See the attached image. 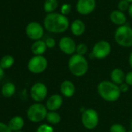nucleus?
<instances>
[{
	"label": "nucleus",
	"instance_id": "f257e3e1",
	"mask_svg": "<svg viewBox=\"0 0 132 132\" xmlns=\"http://www.w3.org/2000/svg\"><path fill=\"white\" fill-rule=\"evenodd\" d=\"M44 27L50 33L61 34L69 29V21L67 16L61 13H48L44 20Z\"/></svg>",
	"mask_w": 132,
	"mask_h": 132
},
{
	"label": "nucleus",
	"instance_id": "f03ea898",
	"mask_svg": "<svg viewBox=\"0 0 132 132\" xmlns=\"http://www.w3.org/2000/svg\"><path fill=\"white\" fill-rule=\"evenodd\" d=\"M99 96L107 102H116L120 97L121 92L119 86L111 81H102L97 86Z\"/></svg>",
	"mask_w": 132,
	"mask_h": 132
},
{
	"label": "nucleus",
	"instance_id": "7ed1b4c3",
	"mask_svg": "<svg viewBox=\"0 0 132 132\" xmlns=\"http://www.w3.org/2000/svg\"><path fill=\"white\" fill-rule=\"evenodd\" d=\"M68 68L74 76L82 77L88 72L89 63L85 56L74 54L69 59Z\"/></svg>",
	"mask_w": 132,
	"mask_h": 132
},
{
	"label": "nucleus",
	"instance_id": "20e7f679",
	"mask_svg": "<svg viewBox=\"0 0 132 132\" xmlns=\"http://www.w3.org/2000/svg\"><path fill=\"white\" fill-rule=\"evenodd\" d=\"M116 43L123 47H132V27L128 25L118 27L114 34Z\"/></svg>",
	"mask_w": 132,
	"mask_h": 132
},
{
	"label": "nucleus",
	"instance_id": "39448f33",
	"mask_svg": "<svg viewBox=\"0 0 132 132\" xmlns=\"http://www.w3.org/2000/svg\"><path fill=\"white\" fill-rule=\"evenodd\" d=\"M47 109L46 106L40 103L32 104L27 110V117L34 123H39L46 119L47 114Z\"/></svg>",
	"mask_w": 132,
	"mask_h": 132
},
{
	"label": "nucleus",
	"instance_id": "423d86ee",
	"mask_svg": "<svg viewBox=\"0 0 132 132\" xmlns=\"http://www.w3.org/2000/svg\"><path fill=\"white\" fill-rule=\"evenodd\" d=\"M81 121L85 128L87 130L95 129L100 122V116L97 111L92 108L86 109L82 113Z\"/></svg>",
	"mask_w": 132,
	"mask_h": 132
},
{
	"label": "nucleus",
	"instance_id": "0eeeda50",
	"mask_svg": "<svg viewBox=\"0 0 132 132\" xmlns=\"http://www.w3.org/2000/svg\"><path fill=\"white\" fill-rule=\"evenodd\" d=\"M47 67V60L43 55H34L28 61L27 68L34 74L44 72Z\"/></svg>",
	"mask_w": 132,
	"mask_h": 132
},
{
	"label": "nucleus",
	"instance_id": "6e6552de",
	"mask_svg": "<svg viewBox=\"0 0 132 132\" xmlns=\"http://www.w3.org/2000/svg\"><path fill=\"white\" fill-rule=\"evenodd\" d=\"M111 52V45L106 40H100L96 42L92 49L91 55L96 59L102 60L109 56Z\"/></svg>",
	"mask_w": 132,
	"mask_h": 132
},
{
	"label": "nucleus",
	"instance_id": "1a4fd4ad",
	"mask_svg": "<svg viewBox=\"0 0 132 132\" xmlns=\"http://www.w3.org/2000/svg\"><path fill=\"white\" fill-rule=\"evenodd\" d=\"M31 98L37 103H40L45 100L47 96V88L43 82H37L33 85L30 89Z\"/></svg>",
	"mask_w": 132,
	"mask_h": 132
},
{
	"label": "nucleus",
	"instance_id": "9d476101",
	"mask_svg": "<svg viewBox=\"0 0 132 132\" xmlns=\"http://www.w3.org/2000/svg\"><path fill=\"white\" fill-rule=\"evenodd\" d=\"M77 44L75 40L69 37H63L58 42V47L61 52L67 55H73L76 54Z\"/></svg>",
	"mask_w": 132,
	"mask_h": 132
},
{
	"label": "nucleus",
	"instance_id": "9b49d317",
	"mask_svg": "<svg viewBox=\"0 0 132 132\" xmlns=\"http://www.w3.org/2000/svg\"><path fill=\"white\" fill-rule=\"evenodd\" d=\"M27 36L33 40H39L44 35V28L37 22H31L26 27Z\"/></svg>",
	"mask_w": 132,
	"mask_h": 132
},
{
	"label": "nucleus",
	"instance_id": "f8f14e48",
	"mask_svg": "<svg viewBox=\"0 0 132 132\" xmlns=\"http://www.w3.org/2000/svg\"><path fill=\"white\" fill-rule=\"evenodd\" d=\"M96 6V0H78L76 3V10L79 14L86 16L95 10Z\"/></svg>",
	"mask_w": 132,
	"mask_h": 132
},
{
	"label": "nucleus",
	"instance_id": "ddd939ff",
	"mask_svg": "<svg viewBox=\"0 0 132 132\" xmlns=\"http://www.w3.org/2000/svg\"><path fill=\"white\" fill-rule=\"evenodd\" d=\"M62 104V96L59 94H53L47 99L46 102V107L49 111H57L61 107Z\"/></svg>",
	"mask_w": 132,
	"mask_h": 132
},
{
	"label": "nucleus",
	"instance_id": "4468645a",
	"mask_svg": "<svg viewBox=\"0 0 132 132\" xmlns=\"http://www.w3.org/2000/svg\"><path fill=\"white\" fill-rule=\"evenodd\" d=\"M76 86L70 80H64L60 85V92L61 96L66 98H71L76 93Z\"/></svg>",
	"mask_w": 132,
	"mask_h": 132
},
{
	"label": "nucleus",
	"instance_id": "2eb2a0df",
	"mask_svg": "<svg viewBox=\"0 0 132 132\" xmlns=\"http://www.w3.org/2000/svg\"><path fill=\"white\" fill-rule=\"evenodd\" d=\"M110 20L112 22V23L120 27L123 25H125L127 21V17L124 14V13L120 12V10H113L110 14Z\"/></svg>",
	"mask_w": 132,
	"mask_h": 132
},
{
	"label": "nucleus",
	"instance_id": "dca6fc26",
	"mask_svg": "<svg viewBox=\"0 0 132 132\" xmlns=\"http://www.w3.org/2000/svg\"><path fill=\"white\" fill-rule=\"evenodd\" d=\"M70 30L73 35H75L76 37H80L85 33L86 26L82 20L78 19V20H75L71 23Z\"/></svg>",
	"mask_w": 132,
	"mask_h": 132
},
{
	"label": "nucleus",
	"instance_id": "f3484780",
	"mask_svg": "<svg viewBox=\"0 0 132 132\" xmlns=\"http://www.w3.org/2000/svg\"><path fill=\"white\" fill-rule=\"evenodd\" d=\"M125 73L124 72L119 68H116L113 69L110 72V79L111 82L117 84V86H120V84L125 82Z\"/></svg>",
	"mask_w": 132,
	"mask_h": 132
},
{
	"label": "nucleus",
	"instance_id": "a211bd4d",
	"mask_svg": "<svg viewBox=\"0 0 132 132\" xmlns=\"http://www.w3.org/2000/svg\"><path fill=\"white\" fill-rule=\"evenodd\" d=\"M8 126L12 131H20L24 126V120L20 116H15L10 119Z\"/></svg>",
	"mask_w": 132,
	"mask_h": 132
},
{
	"label": "nucleus",
	"instance_id": "6ab92c4d",
	"mask_svg": "<svg viewBox=\"0 0 132 132\" xmlns=\"http://www.w3.org/2000/svg\"><path fill=\"white\" fill-rule=\"evenodd\" d=\"M47 45L44 40H36L31 46V51L34 55H42L47 50Z\"/></svg>",
	"mask_w": 132,
	"mask_h": 132
},
{
	"label": "nucleus",
	"instance_id": "aec40b11",
	"mask_svg": "<svg viewBox=\"0 0 132 132\" xmlns=\"http://www.w3.org/2000/svg\"><path fill=\"white\" fill-rule=\"evenodd\" d=\"M16 92V86L13 82H6L3 85L2 88V94L3 96L9 98L13 96Z\"/></svg>",
	"mask_w": 132,
	"mask_h": 132
},
{
	"label": "nucleus",
	"instance_id": "412c9836",
	"mask_svg": "<svg viewBox=\"0 0 132 132\" xmlns=\"http://www.w3.org/2000/svg\"><path fill=\"white\" fill-rule=\"evenodd\" d=\"M58 6L57 0H45L44 3V10L47 14L54 13Z\"/></svg>",
	"mask_w": 132,
	"mask_h": 132
},
{
	"label": "nucleus",
	"instance_id": "4be33fe9",
	"mask_svg": "<svg viewBox=\"0 0 132 132\" xmlns=\"http://www.w3.org/2000/svg\"><path fill=\"white\" fill-rule=\"evenodd\" d=\"M61 115L57 111H48L46 116V120L50 124H57L61 121Z\"/></svg>",
	"mask_w": 132,
	"mask_h": 132
},
{
	"label": "nucleus",
	"instance_id": "5701e85b",
	"mask_svg": "<svg viewBox=\"0 0 132 132\" xmlns=\"http://www.w3.org/2000/svg\"><path fill=\"white\" fill-rule=\"evenodd\" d=\"M14 58L12 55H5L0 60V66L3 69H9L13 65Z\"/></svg>",
	"mask_w": 132,
	"mask_h": 132
},
{
	"label": "nucleus",
	"instance_id": "b1692460",
	"mask_svg": "<svg viewBox=\"0 0 132 132\" xmlns=\"http://www.w3.org/2000/svg\"><path fill=\"white\" fill-rule=\"evenodd\" d=\"M88 51V47L86 44L84 43H80L79 44H77L76 46V54L82 55V56H85V54H86Z\"/></svg>",
	"mask_w": 132,
	"mask_h": 132
},
{
	"label": "nucleus",
	"instance_id": "393cba45",
	"mask_svg": "<svg viewBox=\"0 0 132 132\" xmlns=\"http://www.w3.org/2000/svg\"><path fill=\"white\" fill-rule=\"evenodd\" d=\"M109 131L110 132H127L126 130L125 127L123 124L119 123H116L112 124L110 127Z\"/></svg>",
	"mask_w": 132,
	"mask_h": 132
},
{
	"label": "nucleus",
	"instance_id": "a878e982",
	"mask_svg": "<svg viewBox=\"0 0 132 132\" xmlns=\"http://www.w3.org/2000/svg\"><path fill=\"white\" fill-rule=\"evenodd\" d=\"M130 5V3L129 2H127V0H120L117 4L118 10H120V12H123V13L128 11Z\"/></svg>",
	"mask_w": 132,
	"mask_h": 132
},
{
	"label": "nucleus",
	"instance_id": "bb28decb",
	"mask_svg": "<svg viewBox=\"0 0 132 132\" xmlns=\"http://www.w3.org/2000/svg\"><path fill=\"white\" fill-rule=\"evenodd\" d=\"M36 132H54V127L51 125H49L47 123H43L37 127Z\"/></svg>",
	"mask_w": 132,
	"mask_h": 132
},
{
	"label": "nucleus",
	"instance_id": "cd10ccee",
	"mask_svg": "<svg viewBox=\"0 0 132 132\" xmlns=\"http://www.w3.org/2000/svg\"><path fill=\"white\" fill-rule=\"evenodd\" d=\"M72 6L69 3H64L61 7V13L64 16H67L71 13Z\"/></svg>",
	"mask_w": 132,
	"mask_h": 132
},
{
	"label": "nucleus",
	"instance_id": "c85d7f7f",
	"mask_svg": "<svg viewBox=\"0 0 132 132\" xmlns=\"http://www.w3.org/2000/svg\"><path fill=\"white\" fill-rule=\"evenodd\" d=\"M45 43H46V45H47V48H53L55 47L56 45V41L54 38L52 37H48L45 40Z\"/></svg>",
	"mask_w": 132,
	"mask_h": 132
},
{
	"label": "nucleus",
	"instance_id": "c756f323",
	"mask_svg": "<svg viewBox=\"0 0 132 132\" xmlns=\"http://www.w3.org/2000/svg\"><path fill=\"white\" fill-rule=\"evenodd\" d=\"M125 82L129 86H132V71L127 72L125 76Z\"/></svg>",
	"mask_w": 132,
	"mask_h": 132
},
{
	"label": "nucleus",
	"instance_id": "7c9ffc66",
	"mask_svg": "<svg viewBox=\"0 0 132 132\" xmlns=\"http://www.w3.org/2000/svg\"><path fill=\"white\" fill-rule=\"evenodd\" d=\"M0 132H12L8 124L0 122Z\"/></svg>",
	"mask_w": 132,
	"mask_h": 132
},
{
	"label": "nucleus",
	"instance_id": "2f4dec72",
	"mask_svg": "<svg viewBox=\"0 0 132 132\" xmlns=\"http://www.w3.org/2000/svg\"><path fill=\"white\" fill-rule=\"evenodd\" d=\"M119 88H120V90L121 93H126L129 90V86L126 83V82H123L122 84H120L119 86Z\"/></svg>",
	"mask_w": 132,
	"mask_h": 132
},
{
	"label": "nucleus",
	"instance_id": "473e14b6",
	"mask_svg": "<svg viewBox=\"0 0 132 132\" xmlns=\"http://www.w3.org/2000/svg\"><path fill=\"white\" fill-rule=\"evenodd\" d=\"M128 15H129V16L132 19V3H130V7H129V9H128Z\"/></svg>",
	"mask_w": 132,
	"mask_h": 132
},
{
	"label": "nucleus",
	"instance_id": "72a5a7b5",
	"mask_svg": "<svg viewBox=\"0 0 132 132\" xmlns=\"http://www.w3.org/2000/svg\"><path fill=\"white\" fill-rule=\"evenodd\" d=\"M128 62H129V64L130 66L132 68V51L130 53V55H129V58H128Z\"/></svg>",
	"mask_w": 132,
	"mask_h": 132
},
{
	"label": "nucleus",
	"instance_id": "f704fd0d",
	"mask_svg": "<svg viewBox=\"0 0 132 132\" xmlns=\"http://www.w3.org/2000/svg\"><path fill=\"white\" fill-rule=\"evenodd\" d=\"M3 76H4V71H3V69L1 68V66H0V81H1V80L3 79Z\"/></svg>",
	"mask_w": 132,
	"mask_h": 132
},
{
	"label": "nucleus",
	"instance_id": "c9c22d12",
	"mask_svg": "<svg viewBox=\"0 0 132 132\" xmlns=\"http://www.w3.org/2000/svg\"><path fill=\"white\" fill-rule=\"evenodd\" d=\"M127 2H129L130 3H132V0H127Z\"/></svg>",
	"mask_w": 132,
	"mask_h": 132
},
{
	"label": "nucleus",
	"instance_id": "e433bc0d",
	"mask_svg": "<svg viewBox=\"0 0 132 132\" xmlns=\"http://www.w3.org/2000/svg\"><path fill=\"white\" fill-rule=\"evenodd\" d=\"M130 127H131V129H132V120H131V123H130Z\"/></svg>",
	"mask_w": 132,
	"mask_h": 132
},
{
	"label": "nucleus",
	"instance_id": "4c0bfd02",
	"mask_svg": "<svg viewBox=\"0 0 132 132\" xmlns=\"http://www.w3.org/2000/svg\"><path fill=\"white\" fill-rule=\"evenodd\" d=\"M127 132H132V130H130V131H127Z\"/></svg>",
	"mask_w": 132,
	"mask_h": 132
},
{
	"label": "nucleus",
	"instance_id": "58836bf2",
	"mask_svg": "<svg viewBox=\"0 0 132 132\" xmlns=\"http://www.w3.org/2000/svg\"><path fill=\"white\" fill-rule=\"evenodd\" d=\"M16 132H22V131H16Z\"/></svg>",
	"mask_w": 132,
	"mask_h": 132
}]
</instances>
